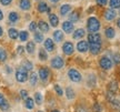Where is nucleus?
<instances>
[{
  "label": "nucleus",
  "instance_id": "nucleus-32",
  "mask_svg": "<svg viewBox=\"0 0 120 112\" xmlns=\"http://www.w3.org/2000/svg\"><path fill=\"white\" fill-rule=\"evenodd\" d=\"M19 39H20V41H22V42L27 41V40L29 39V33H28V31H26V30L20 31V32H19Z\"/></svg>",
  "mask_w": 120,
  "mask_h": 112
},
{
  "label": "nucleus",
  "instance_id": "nucleus-57",
  "mask_svg": "<svg viewBox=\"0 0 120 112\" xmlns=\"http://www.w3.org/2000/svg\"><path fill=\"white\" fill-rule=\"evenodd\" d=\"M38 112H42V111H38Z\"/></svg>",
  "mask_w": 120,
  "mask_h": 112
},
{
  "label": "nucleus",
  "instance_id": "nucleus-15",
  "mask_svg": "<svg viewBox=\"0 0 120 112\" xmlns=\"http://www.w3.org/2000/svg\"><path fill=\"white\" fill-rule=\"evenodd\" d=\"M86 36V30L83 28H78L76 30H73V33H72V38L75 40H79V39L83 38Z\"/></svg>",
  "mask_w": 120,
  "mask_h": 112
},
{
  "label": "nucleus",
  "instance_id": "nucleus-38",
  "mask_svg": "<svg viewBox=\"0 0 120 112\" xmlns=\"http://www.w3.org/2000/svg\"><path fill=\"white\" fill-rule=\"evenodd\" d=\"M55 91H56V93L59 97H61V95H64V91H62V89H61V87L59 86V84H55Z\"/></svg>",
  "mask_w": 120,
  "mask_h": 112
},
{
  "label": "nucleus",
  "instance_id": "nucleus-36",
  "mask_svg": "<svg viewBox=\"0 0 120 112\" xmlns=\"http://www.w3.org/2000/svg\"><path fill=\"white\" fill-rule=\"evenodd\" d=\"M88 86L90 88H94L96 86V76L94 74H90L88 78Z\"/></svg>",
  "mask_w": 120,
  "mask_h": 112
},
{
  "label": "nucleus",
  "instance_id": "nucleus-45",
  "mask_svg": "<svg viewBox=\"0 0 120 112\" xmlns=\"http://www.w3.org/2000/svg\"><path fill=\"white\" fill-rule=\"evenodd\" d=\"M111 104H112V107L115 109L117 108H120V102H119V100H117V99H113L111 101Z\"/></svg>",
  "mask_w": 120,
  "mask_h": 112
},
{
  "label": "nucleus",
  "instance_id": "nucleus-55",
  "mask_svg": "<svg viewBox=\"0 0 120 112\" xmlns=\"http://www.w3.org/2000/svg\"><path fill=\"white\" fill-rule=\"evenodd\" d=\"M94 7H92V8H90L89 10H88V12H89V13H90V12H92V11H94Z\"/></svg>",
  "mask_w": 120,
  "mask_h": 112
},
{
  "label": "nucleus",
  "instance_id": "nucleus-24",
  "mask_svg": "<svg viewBox=\"0 0 120 112\" xmlns=\"http://www.w3.org/2000/svg\"><path fill=\"white\" fill-rule=\"evenodd\" d=\"M79 19H80V13L78 12L77 10L76 11H72V12H70V16H69V20L71 22H77L79 21Z\"/></svg>",
  "mask_w": 120,
  "mask_h": 112
},
{
  "label": "nucleus",
  "instance_id": "nucleus-31",
  "mask_svg": "<svg viewBox=\"0 0 120 112\" xmlns=\"http://www.w3.org/2000/svg\"><path fill=\"white\" fill-rule=\"evenodd\" d=\"M22 68L26 69L27 71H32V69H34V65H32V62H30L29 60H25L23 62H22Z\"/></svg>",
  "mask_w": 120,
  "mask_h": 112
},
{
  "label": "nucleus",
  "instance_id": "nucleus-7",
  "mask_svg": "<svg viewBox=\"0 0 120 112\" xmlns=\"http://www.w3.org/2000/svg\"><path fill=\"white\" fill-rule=\"evenodd\" d=\"M101 48H102V43L99 42H89V51L92 56H97L101 52Z\"/></svg>",
  "mask_w": 120,
  "mask_h": 112
},
{
  "label": "nucleus",
  "instance_id": "nucleus-3",
  "mask_svg": "<svg viewBox=\"0 0 120 112\" xmlns=\"http://www.w3.org/2000/svg\"><path fill=\"white\" fill-rule=\"evenodd\" d=\"M112 63H113L112 60L107 56H103V57H101V58L99 59V67H100L102 70H106V71H108V70L111 69Z\"/></svg>",
  "mask_w": 120,
  "mask_h": 112
},
{
  "label": "nucleus",
  "instance_id": "nucleus-28",
  "mask_svg": "<svg viewBox=\"0 0 120 112\" xmlns=\"http://www.w3.org/2000/svg\"><path fill=\"white\" fill-rule=\"evenodd\" d=\"M38 57L40 61H47L48 60V52L45 49H40L38 52Z\"/></svg>",
  "mask_w": 120,
  "mask_h": 112
},
{
  "label": "nucleus",
  "instance_id": "nucleus-6",
  "mask_svg": "<svg viewBox=\"0 0 120 112\" xmlns=\"http://www.w3.org/2000/svg\"><path fill=\"white\" fill-rule=\"evenodd\" d=\"M62 52L66 56H72L75 53V44L72 43V41H66L62 44Z\"/></svg>",
  "mask_w": 120,
  "mask_h": 112
},
{
  "label": "nucleus",
  "instance_id": "nucleus-41",
  "mask_svg": "<svg viewBox=\"0 0 120 112\" xmlns=\"http://www.w3.org/2000/svg\"><path fill=\"white\" fill-rule=\"evenodd\" d=\"M92 110H94V112H101V105H100V103H98V102L94 103Z\"/></svg>",
  "mask_w": 120,
  "mask_h": 112
},
{
  "label": "nucleus",
  "instance_id": "nucleus-25",
  "mask_svg": "<svg viewBox=\"0 0 120 112\" xmlns=\"http://www.w3.org/2000/svg\"><path fill=\"white\" fill-rule=\"evenodd\" d=\"M75 95H76L75 90H73L71 87H68V88L66 89V97H67V99H68V100L75 99Z\"/></svg>",
  "mask_w": 120,
  "mask_h": 112
},
{
  "label": "nucleus",
  "instance_id": "nucleus-29",
  "mask_svg": "<svg viewBox=\"0 0 120 112\" xmlns=\"http://www.w3.org/2000/svg\"><path fill=\"white\" fill-rule=\"evenodd\" d=\"M25 107L28 110H32L34 108V100L32 98H27L26 101H25Z\"/></svg>",
  "mask_w": 120,
  "mask_h": 112
},
{
  "label": "nucleus",
  "instance_id": "nucleus-16",
  "mask_svg": "<svg viewBox=\"0 0 120 112\" xmlns=\"http://www.w3.org/2000/svg\"><path fill=\"white\" fill-rule=\"evenodd\" d=\"M48 18H49V23H50V26L53 27V28L58 27V25H59V17L57 16L56 13H49Z\"/></svg>",
  "mask_w": 120,
  "mask_h": 112
},
{
  "label": "nucleus",
  "instance_id": "nucleus-56",
  "mask_svg": "<svg viewBox=\"0 0 120 112\" xmlns=\"http://www.w3.org/2000/svg\"><path fill=\"white\" fill-rule=\"evenodd\" d=\"M51 112H60V111H59V110H52Z\"/></svg>",
  "mask_w": 120,
  "mask_h": 112
},
{
  "label": "nucleus",
  "instance_id": "nucleus-17",
  "mask_svg": "<svg viewBox=\"0 0 120 112\" xmlns=\"http://www.w3.org/2000/svg\"><path fill=\"white\" fill-rule=\"evenodd\" d=\"M53 41L57 43H59V42H62L64 41V31H61V30H56L53 33Z\"/></svg>",
  "mask_w": 120,
  "mask_h": 112
},
{
  "label": "nucleus",
  "instance_id": "nucleus-20",
  "mask_svg": "<svg viewBox=\"0 0 120 112\" xmlns=\"http://www.w3.org/2000/svg\"><path fill=\"white\" fill-rule=\"evenodd\" d=\"M118 90H119V84L116 80H112L108 83V91H110L112 93H116Z\"/></svg>",
  "mask_w": 120,
  "mask_h": 112
},
{
  "label": "nucleus",
  "instance_id": "nucleus-14",
  "mask_svg": "<svg viewBox=\"0 0 120 112\" xmlns=\"http://www.w3.org/2000/svg\"><path fill=\"white\" fill-rule=\"evenodd\" d=\"M71 10H72V7H71V4H64L59 9V13L61 17H66V16H68L69 13L71 12Z\"/></svg>",
  "mask_w": 120,
  "mask_h": 112
},
{
  "label": "nucleus",
  "instance_id": "nucleus-52",
  "mask_svg": "<svg viewBox=\"0 0 120 112\" xmlns=\"http://www.w3.org/2000/svg\"><path fill=\"white\" fill-rule=\"evenodd\" d=\"M50 2H52V4H57V2H59L60 0H49Z\"/></svg>",
  "mask_w": 120,
  "mask_h": 112
},
{
  "label": "nucleus",
  "instance_id": "nucleus-18",
  "mask_svg": "<svg viewBox=\"0 0 120 112\" xmlns=\"http://www.w3.org/2000/svg\"><path fill=\"white\" fill-rule=\"evenodd\" d=\"M19 8L23 11H28L31 8V1L30 0H19Z\"/></svg>",
  "mask_w": 120,
  "mask_h": 112
},
{
  "label": "nucleus",
  "instance_id": "nucleus-26",
  "mask_svg": "<svg viewBox=\"0 0 120 112\" xmlns=\"http://www.w3.org/2000/svg\"><path fill=\"white\" fill-rule=\"evenodd\" d=\"M47 9H48V4H46L45 1H41V2H39L38 4V7H37L38 12L45 13V12H47Z\"/></svg>",
  "mask_w": 120,
  "mask_h": 112
},
{
  "label": "nucleus",
  "instance_id": "nucleus-19",
  "mask_svg": "<svg viewBox=\"0 0 120 112\" xmlns=\"http://www.w3.org/2000/svg\"><path fill=\"white\" fill-rule=\"evenodd\" d=\"M38 25V28L39 30H40V32H42V33H47L48 31H49V25H48L46 21H43V20H40V21L37 23Z\"/></svg>",
  "mask_w": 120,
  "mask_h": 112
},
{
  "label": "nucleus",
  "instance_id": "nucleus-30",
  "mask_svg": "<svg viewBox=\"0 0 120 112\" xmlns=\"http://www.w3.org/2000/svg\"><path fill=\"white\" fill-rule=\"evenodd\" d=\"M34 42H37V43H41V42H43V40H45L42 32H34Z\"/></svg>",
  "mask_w": 120,
  "mask_h": 112
},
{
  "label": "nucleus",
  "instance_id": "nucleus-23",
  "mask_svg": "<svg viewBox=\"0 0 120 112\" xmlns=\"http://www.w3.org/2000/svg\"><path fill=\"white\" fill-rule=\"evenodd\" d=\"M26 50L29 54H32L34 52V50H36V42H34V41H29V42H27Z\"/></svg>",
  "mask_w": 120,
  "mask_h": 112
},
{
  "label": "nucleus",
  "instance_id": "nucleus-37",
  "mask_svg": "<svg viewBox=\"0 0 120 112\" xmlns=\"http://www.w3.org/2000/svg\"><path fill=\"white\" fill-rule=\"evenodd\" d=\"M34 102L37 104L42 103V95H41L40 92H36V93H34Z\"/></svg>",
  "mask_w": 120,
  "mask_h": 112
},
{
  "label": "nucleus",
  "instance_id": "nucleus-43",
  "mask_svg": "<svg viewBox=\"0 0 120 112\" xmlns=\"http://www.w3.org/2000/svg\"><path fill=\"white\" fill-rule=\"evenodd\" d=\"M9 107H10V105H9L8 101L6 100V101H4V103H2L1 105H0V109H1L2 111H7V110H9Z\"/></svg>",
  "mask_w": 120,
  "mask_h": 112
},
{
  "label": "nucleus",
  "instance_id": "nucleus-2",
  "mask_svg": "<svg viewBox=\"0 0 120 112\" xmlns=\"http://www.w3.org/2000/svg\"><path fill=\"white\" fill-rule=\"evenodd\" d=\"M67 76H68V78H69V80H70V81L76 82V83L81 82V80H82L81 73H80L76 68H70V69L68 70V72H67Z\"/></svg>",
  "mask_w": 120,
  "mask_h": 112
},
{
  "label": "nucleus",
  "instance_id": "nucleus-53",
  "mask_svg": "<svg viewBox=\"0 0 120 112\" xmlns=\"http://www.w3.org/2000/svg\"><path fill=\"white\" fill-rule=\"evenodd\" d=\"M117 26H118V28L120 29V18L118 19V20H117Z\"/></svg>",
  "mask_w": 120,
  "mask_h": 112
},
{
  "label": "nucleus",
  "instance_id": "nucleus-35",
  "mask_svg": "<svg viewBox=\"0 0 120 112\" xmlns=\"http://www.w3.org/2000/svg\"><path fill=\"white\" fill-rule=\"evenodd\" d=\"M8 58V54H7V51L4 50V48L0 47V62H4Z\"/></svg>",
  "mask_w": 120,
  "mask_h": 112
},
{
  "label": "nucleus",
  "instance_id": "nucleus-11",
  "mask_svg": "<svg viewBox=\"0 0 120 112\" xmlns=\"http://www.w3.org/2000/svg\"><path fill=\"white\" fill-rule=\"evenodd\" d=\"M39 78L41 79V81L46 82L49 79V76H50V71H49V69H48L47 67H41L40 69H39Z\"/></svg>",
  "mask_w": 120,
  "mask_h": 112
},
{
  "label": "nucleus",
  "instance_id": "nucleus-50",
  "mask_svg": "<svg viewBox=\"0 0 120 112\" xmlns=\"http://www.w3.org/2000/svg\"><path fill=\"white\" fill-rule=\"evenodd\" d=\"M4 19V12H2V10L0 9V20H2Z\"/></svg>",
  "mask_w": 120,
  "mask_h": 112
},
{
  "label": "nucleus",
  "instance_id": "nucleus-33",
  "mask_svg": "<svg viewBox=\"0 0 120 112\" xmlns=\"http://www.w3.org/2000/svg\"><path fill=\"white\" fill-rule=\"evenodd\" d=\"M29 81H30V84H31V86H36L37 82H38V74L32 72L29 77Z\"/></svg>",
  "mask_w": 120,
  "mask_h": 112
},
{
  "label": "nucleus",
  "instance_id": "nucleus-27",
  "mask_svg": "<svg viewBox=\"0 0 120 112\" xmlns=\"http://www.w3.org/2000/svg\"><path fill=\"white\" fill-rule=\"evenodd\" d=\"M9 21L11 22V23H16V22L19 20V14H18V12H16V11H11V12L9 13Z\"/></svg>",
  "mask_w": 120,
  "mask_h": 112
},
{
  "label": "nucleus",
  "instance_id": "nucleus-39",
  "mask_svg": "<svg viewBox=\"0 0 120 112\" xmlns=\"http://www.w3.org/2000/svg\"><path fill=\"white\" fill-rule=\"evenodd\" d=\"M76 112H88V109H87L86 105H83V104H79L77 108H76Z\"/></svg>",
  "mask_w": 120,
  "mask_h": 112
},
{
  "label": "nucleus",
  "instance_id": "nucleus-46",
  "mask_svg": "<svg viewBox=\"0 0 120 112\" xmlns=\"http://www.w3.org/2000/svg\"><path fill=\"white\" fill-rule=\"evenodd\" d=\"M20 97H21L22 99L26 100L27 98H28V91L27 90H21L20 91Z\"/></svg>",
  "mask_w": 120,
  "mask_h": 112
},
{
  "label": "nucleus",
  "instance_id": "nucleus-34",
  "mask_svg": "<svg viewBox=\"0 0 120 112\" xmlns=\"http://www.w3.org/2000/svg\"><path fill=\"white\" fill-rule=\"evenodd\" d=\"M109 6L111 9H120V0H109Z\"/></svg>",
  "mask_w": 120,
  "mask_h": 112
},
{
  "label": "nucleus",
  "instance_id": "nucleus-12",
  "mask_svg": "<svg viewBox=\"0 0 120 112\" xmlns=\"http://www.w3.org/2000/svg\"><path fill=\"white\" fill-rule=\"evenodd\" d=\"M62 31L64 33H72L73 30H75V26H73V22H71L70 20L68 21H64L62 22Z\"/></svg>",
  "mask_w": 120,
  "mask_h": 112
},
{
  "label": "nucleus",
  "instance_id": "nucleus-22",
  "mask_svg": "<svg viewBox=\"0 0 120 112\" xmlns=\"http://www.w3.org/2000/svg\"><path fill=\"white\" fill-rule=\"evenodd\" d=\"M8 36L11 40H16V39L19 38V31L15 28H10L8 30Z\"/></svg>",
  "mask_w": 120,
  "mask_h": 112
},
{
  "label": "nucleus",
  "instance_id": "nucleus-42",
  "mask_svg": "<svg viewBox=\"0 0 120 112\" xmlns=\"http://www.w3.org/2000/svg\"><path fill=\"white\" fill-rule=\"evenodd\" d=\"M37 28H38V25H37L34 21H31L29 23V30L30 31H36L37 30Z\"/></svg>",
  "mask_w": 120,
  "mask_h": 112
},
{
  "label": "nucleus",
  "instance_id": "nucleus-40",
  "mask_svg": "<svg viewBox=\"0 0 120 112\" xmlns=\"http://www.w3.org/2000/svg\"><path fill=\"white\" fill-rule=\"evenodd\" d=\"M112 60H113V62H115L116 65H119L120 63V53L119 52H116V53L112 56Z\"/></svg>",
  "mask_w": 120,
  "mask_h": 112
},
{
  "label": "nucleus",
  "instance_id": "nucleus-10",
  "mask_svg": "<svg viewBox=\"0 0 120 112\" xmlns=\"http://www.w3.org/2000/svg\"><path fill=\"white\" fill-rule=\"evenodd\" d=\"M87 41L88 42H99L102 43V39H101V35L98 32H90L87 36Z\"/></svg>",
  "mask_w": 120,
  "mask_h": 112
},
{
  "label": "nucleus",
  "instance_id": "nucleus-54",
  "mask_svg": "<svg viewBox=\"0 0 120 112\" xmlns=\"http://www.w3.org/2000/svg\"><path fill=\"white\" fill-rule=\"evenodd\" d=\"M6 69H7V72H8V73H10V72H11V70H10V67H6Z\"/></svg>",
  "mask_w": 120,
  "mask_h": 112
},
{
  "label": "nucleus",
  "instance_id": "nucleus-49",
  "mask_svg": "<svg viewBox=\"0 0 120 112\" xmlns=\"http://www.w3.org/2000/svg\"><path fill=\"white\" fill-rule=\"evenodd\" d=\"M4 101H6V99H4V94L2 93H0V105L4 103Z\"/></svg>",
  "mask_w": 120,
  "mask_h": 112
},
{
  "label": "nucleus",
  "instance_id": "nucleus-4",
  "mask_svg": "<svg viewBox=\"0 0 120 112\" xmlns=\"http://www.w3.org/2000/svg\"><path fill=\"white\" fill-rule=\"evenodd\" d=\"M50 65H51V68H53V69L56 70H60L64 68V60L62 57L60 56H56L53 57L51 59V61H50Z\"/></svg>",
  "mask_w": 120,
  "mask_h": 112
},
{
  "label": "nucleus",
  "instance_id": "nucleus-5",
  "mask_svg": "<svg viewBox=\"0 0 120 112\" xmlns=\"http://www.w3.org/2000/svg\"><path fill=\"white\" fill-rule=\"evenodd\" d=\"M28 79H29V77H28V71H27L26 69H23L22 67L19 68V69H17V71H16V80H17L18 82L23 83V82H26Z\"/></svg>",
  "mask_w": 120,
  "mask_h": 112
},
{
  "label": "nucleus",
  "instance_id": "nucleus-51",
  "mask_svg": "<svg viewBox=\"0 0 120 112\" xmlns=\"http://www.w3.org/2000/svg\"><path fill=\"white\" fill-rule=\"evenodd\" d=\"M2 35H4V29H2V27L0 26V37H2Z\"/></svg>",
  "mask_w": 120,
  "mask_h": 112
},
{
  "label": "nucleus",
  "instance_id": "nucleus-44",
  "mask_svg": "<svg viewBox=\"0 0 120 112\" xmlns=\"http://www.w3.org/2000/svg\"><path fill=\"white\" fill-rule=\"evenodd\" d=\"M96 4H98L99 7H106L108 4V0H96Z\"/></svg>",
  "mask_w": 120,
  "mask_h": 112
},
{
  "label": "nucleus",
  "instance_id": "nucleus-21",
  "mask_svg": "<svg viewBox=\"0 0 120 112\" xmlns=\"http://www.w3.org/2000/svg\"><path fill=\"white\" fill-rule=\"evenodd\" d=\"M105 36H106V38L107 39H113L116 37V31L115 29L112 28V27H107L106 29H105Z\"/></svg>",
  "mask_w": 120,
  "mask_h": 112
},
{
  "label": "nucleus",
  "instance_id": "nucleus-48",
  "mask_svg": "<svg viewBox=\"0 0 120 112\" xmlns=\"http://www.w3.org/2000/svg\"><path fill=\"white\" fill-rule=\"evenodd\" d=\"M25 52V48L22 47V46H19V47L17 48V53L18 54H22Z\"/></svg>",
  "mask_w": 120,
  "mask_h": 112
},
{
  "label": "nucleus",
  "instance_id": "nucleus-47",
  "mask_svg": "<svg viewBox=\"0 0 120 112\" xmlns=\"http://www.w3.org/2000/svg\"><path fill=\"white\" fill-rule=\"evenodd\" d=\"M0 2L2 6H9V4L12 2V0H0Z\"/></svg>",
  "mask_w": 120,
  "mask_h": 112
},
{
  "label": "nucleus",
  "instance_id": "nucleus-9",
  "mask_svg": "<svg viewBox=\"0 0 120 112\" xmlns=\"http://www.w3.org/2000/svg\"><path fill=\"white\" fill-rule=\"evenodd\" d=\"M43 47H45V50L47 52H53L56 49V42L52 39L47 38L43 40Z\"/></svg>",
  "mask_w": 120,
  "mask_h": 112
},
{
  "label": "nucleus",
  "instance_id": "nucleus-8",
  "mask_svg": "<svg viewBox=\"0 0 120 112\" xmlns=\"http://www.w3.org/2000/svg\"><path fill=\"white\" fill-rule=\"evenodd\" d=\"M77 51L80 53H86L89 51V42L87 40H80L77 42Z\"/></svg>",
  "mask_w": 120,
  "mask_h": 112
},
{
  "label": "nucleus",
  "instance_id": "nucleus-1",
  "mask_svg": "<svg viewBox=\"0 0 120 112\" xmlns=\"http://www.w3.org/2000/svg\"><path fill=\"white\" fill-rule=\"evenodd\" d=\"M100 28H101V23L97 17L91 16L87 19V30L89 32H98Z\"/></svg>",
  "mask_w": 120,
  "mask_h": 112
},
{
  "label": "nucleus",
  "instance_id": "nucleus-13",
  "mask_svg": "<svg viewBox=\"0 0 120 112\" xmlns=\"http://www.w3.org/2000/svg\"><path fill=\"white\" fill-rule=\"evenodd\" d=\"M103 17H105V19H106L107 21H112V20H115L117 17L116 10H115V9H111V8L107 9V10L105 11V13H103Z\"/></svg>",
  "mask_w": 120,
  "mask_h": 112
}]
</instances>
